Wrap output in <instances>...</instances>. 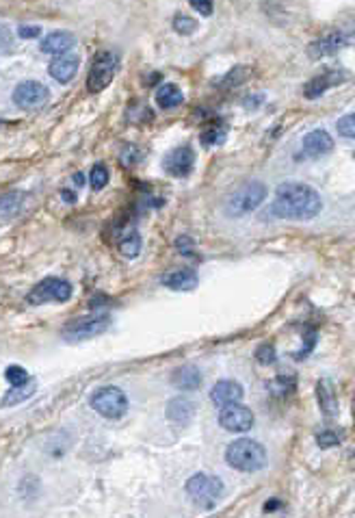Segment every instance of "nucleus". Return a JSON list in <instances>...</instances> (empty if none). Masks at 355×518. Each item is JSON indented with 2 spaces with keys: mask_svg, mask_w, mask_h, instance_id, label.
Masks as SVG:
<instances>
[{
  "mask_svg": "<svg viewBox=\"0 0 355 518\" xmlns=\"http://www.w3.org/2000/svg\"><path fill=\"white\" fill-rule=\"evenodd\" d=\"M175 249H178V254H182V256H193L195 254V241L191 236L182 234V236L175 239Z\"/></svg>",
  "mask_w": 355,
  "mask_h": 518,
  "instance_id": "31",
  "label": "nucleus"
},
{
  "mask_svg": "<svg viewBox=\"0 0 355 518\" xmlns=\"http://www.w3.org/2000/svg\"><path fill=\"white\" fill-rule=\"evenodd\" d=\"M353 417H355V399H353Z\"/></svg>",
  "mask_w": 355,
  "mask_h": 518,
  "instance_id": "41",
  "label": "nucleus"
},
{
  "mask_svg": "<svg viewBox=\"0 0 355 518\" xmlns=\"http://www.w3.org/2000/svg\"><path fill=\"white\" fill-rule=\"evenodd\" d=\"M323 209V200L310 184L304 182H284L275 191V202L271 213L288 221H308L314 219Z\"/></svg>",
  "mask_w": 355,
  "mask_h": 518,
  "instance_id": "1",
  "label": "nucleus"
},
{
  "mask_svg": "<svg viewBox=\"0 0 355 518\" xmlns=\"http://www.w3.org/2000/svg\"><path fill=\"white\" fill-rule=\"evenodd\" d=\"M210 399L219 408L230 406V404H239L243 399V386L239 382H234V379H221V382H217L212 386Z\"/></svg>",
  "mask_w": 355,
  "mask_h": 518,
  "instance_id": "13",
  "label": "nucleus"
},
{
  "mask_svg": "<svg viewBox=\"0 0 355 518\" xmlns=\"http://www.w3.org/2000/svg\"><path fill=\"white\" fill-rule=\"evenodd\" d=\"M117 68H120V59H117V54L110 50H100L91 63V70L87 76V89L91 94H100L102 89H106L113 83Z\"/></svg>",
  "mask_w": 355,
  "mask_h": 518,
  "instance_id": "7",
  "label": "nucleus"
},
{
  "mask_svg": "<svg viewBox=\"0 0 355 518\" xmlns=\"http://www.w3.org/2000/svg\"><path fill=\"white\" fill-rule=\"evenodd\" d=\"M108 178H110L108 167L104 163H96L91 167V174H89V184H91L93 191H102L108 184Z\"/></svg>",
  "mask_w": 355,
  "mask_h": 518,
  "instance_id": "26",
  "label": "nucleus"
},
{
  "mask_svg": "<svg viewBox=\"0 0 355 518\" xmlns=\"http://www.w3.org/2000/svg\"><path fill=\"white\" fill-rule=\"evenodd\" d=\"M225 462L241 473H258L267 467V451L252 438H239L227 444Z\"/></svg>",
  "mask_w": 355,
  "mask_h": 518,
  "instance_id": "2",
  "label": "nucleus"
},
{
  "mask_svg": "<svg viewBox=\"0 0 355 518\" xmlns=\"http://www.w3.org/2000/svg\"><path fill=\"white\" fill-rule=\"evenodd\" d=\"M171 26H173L175 33H180V35H191V33L197 29V22H195L193 18H189V16H175Z\"/></svg>",
  "mask_w": 355,
  "mask_h": 518,
  "instance_id": "28",
  "label": "nucleus"
},
{
  "mask_svg": "<svg viewBox=\"0 0 355 518\" xmlns=\"http://www.w3.org/2000/svg\"><path fill=\"white\" fill-rule=\"evenodd\" d=\"M267 198V186L258 180L247 182L239 191H234L225 202V213L230 217H243L252 211H256Z\"/></svg>",
  "mask_w": 355,
  "mask_h": 518,
  "instance_id": "5",
  "label": "nucleus"
},
{
  "mask_svg": "<svg viewBox=\"0 0 355 518\" xmlns=\"http://www.w3.org/2000/svg\"><path fill=\"white\" fill-rule=\"evenodd\" d=\"M275 358H277V354H275V349H273L271 345H260V347L256 349V360H258L260 364H273Z\"/></svg>",
  "mask_w": 355,
  "mask_h": 518,
  "instance_id": "33",
  "label": "nucleus"
},
{
  "mask_svg": "<svg viewBox=\"0 0 355 518\" xmlns=\"http://www.w3.org/2000/svg\"><path fill=\"white\" fill-rule=\"evenodd\" d=\"M195 167V154L189 146H180L171 150L165 159H163V169L173 176V178H185L193 171Z\"/></svg>",
  "mask_w": 355,
  "mask_h": 518,
  "instance_id": "11",
  "label": "nucleus"
},
{
  "mask_svg": "<svg viewBox=\"0 0 355 518\" xmlns=\"http://www.w3.org/2000/svg\"><path fill=\"white\" fill-rule=\"evenodd\" d=\"M61 198H63L66 202H76V193H72L70 189H63V191H61Z\"/></svg>",
  "mask_w": 355,
  "mask_h": 518,
  "instance_id": "39",
  "label": "nucleus"
},
{
  "mask_svg": "<svg viewBox=\"0 0 355 518\" xmlns=\"http://www.w3.org/2000/svg\"><path fill=\"white\" fill-rule=\"evenodd\" d=\"M20 37H24V39H35V37H39L41 35V29L39 26H20Z\"/></svg>",
  "mask_w": 355,
  "mask_h": 518,
  "instance_id": "38",
  "label": "nucleus"
},
{
  "mask_svg": "<svg viewBox=\"0 0 355 518\" xmlns=\"http://www.w3.org/2000/svg\"><path fill=\"white\" fill-rule=\"evenodd\" d=\"M72 284L63 278H43L41 282H37L29 295H26V302L31 306H41V304H50V302H58V304H63V302H70L72 297Z\"/></svg>",
  "mask_w": 355,
  "mask_h": 518,
  "instance_id": "6",
  "label": "nucleus"
},
{
  "mask_svg": "<svg viewBox=\"0 0 355 518\" xmlns=\"http://www.w3.org/2000/svg\"><path fill=\"white\" fill-rule=\"evenodd\" d=\"M122 165H126V167H130V165H135L137 161H139V150L135 148V146H126L124 150H122Z\"/></svg>",
  "mask_w": 355,
  "mask_h": 518,
  "instance_id": "36",
  "label": "nucleus"
},
{
  "mask_svg": "<svg viewBox=\"0 0 355 518\" xmlns=\"http://www.w3.org/2000/svg\"><path fill=\"white\" fill-rule=\"evenodd\" d=\"M37 391V384L33 379L20 384V386H11V391L5 393L3 402H0V408H14L18 404H24L26 399H31Z\"/></svg>",
  "mask_w": 355,
  "mask_h": 518,
  "instance_id": "22",
  "label": "nucleus"
},
{
  "mask_svg": "<svg viewBox=\"0 0 355 518\" xmlns=\"http://www.w3.org/2000/svg\"><path fill=\"white\" fill-rule=\"evenodd\" d=\"M156 102L160 109H175L185 102V94L182 89L173 85V83H165L158 91H156Z\"/></svg>",
  "mask_w": 355,
  "mask_h": 518,
  "instance_id": "23",
  "label": "nucleus"
},
{
  "mask_svg": "<svg viewBox=\"0 0 355 518\" xmlns=\"http://www.w3.org/2000/svg\"><path fill=\"white\" fill-rule=\"evenodd\" d=\"M346 79V74L344 72H340V70H325L323 74H319L317 79H312L308 85H306V89H304V94H306V98H319V96H323L329 87H336L338 83H342Z\"/></svg>",
  "mask_w": 355,
  "mask_h": 518,
  "instance_id": "15",
  "label": "nucleus"
},
{
  "mask_svg": "<svg viewBox=\"0 0 355 518\" xmlns=\"http://www.w3.org/2000/svg\"><path fill=\"white\" fill-rule=\"evenodd\" d=\"M78 66H81V59L76 54H70V52H63V54H56L50 66H48V72L50 76L56 81V83H70L76 72H78Z\"/></svg>",
  "mask_w": 355,
  "mask_h": 518,
  "instance_id": "12",
  "label": "nucleus"
},
{
  "mask_svg": "<svg viewBox=\"0 0 355 518\" xmlns=\"http://www.w3.org/2000/svg\"><path fill=\"white\" fill-rule=\"evenodd\" d=\"M223 137H225V126H217V124H212V126L208 128V131L202 133V144H204V146H215V144L223 141Z\"/></svg>",
  "mask_w": 355,
  "mask_h": 518,
  "instance_id": "29",
  "label": "nucleus"
},
{
  "mask_svg": "<svg viewBox=\"0 0 355 518\" xmlns=\"http://www.w3.org/2000/svg\"><path fill=\"white\" fill-rule=\"evenodd\" d=\"M247 76H249V70L247 68H234L232 74L225 76V83H230V87H236V85H241Z\"/></svg>",
  "mask_w": 355,
  "mask_h": 518,
  "instance_id": "35",
  "label": "nucleus"
},
{
  "mask_svg": "<svg viewBox=\"0 0 355 518\" xmlns=\"http://www.w3.org/2000/svg\"><path fill=\"white\" fill-rule=\"evenodd\" d=\"M89 406L104 419L120 421L128 412V397L122 388L117 386H102L89 397Z\"/></svg>",
  "mask_w": 355,
  "mask_h": 518,
  "instance_id": "4",
  "label": "nucleus"
},
{
  "mask_svg": "<svg viewBox=\"0 0 355 518\" xmlns=\"http://www.w3.org/2000/svg\"><path fill=\"white\" fill-rule=\"evenodd\" d=\"M197 274L193 269H173L160 278V284L171 291H193L197 287Z\"/></svg>",
  "mask_w": 355,
  "mask_h": 518,
  "instance_id": "18",
  "label": "nucleus"
},
{
  "mask_svg": "<svg viewBox=\"0 0 355 518\" xmlns=\"http://www.w3.org/2000/svg\"><path fill=\"white\" fill-rule=\"evenodd\" d=\"M189 3H191V7H193L197 14H202L204 18L212 16V0H189Z\"/></svg>",
  "mask_w": 355,
  "mask_h": 518,
  "instance_id": "37",
  "label": "nucleus"
},
{
  "mask_svg": "<svg viewBox=\"0 0 355 518\" xmlns=\"http://www.w3.org/2000/svg\"><path fill=\"white\" fill-rule=\"evenodd\" d=\"M317 399H319V406H321V412L331 419L338 414V399H336V391L329 379H319L317 384Z\"/></svg>",
  "mask_w": 355,
  "mask_h": 518,
  "instance_id": "21",
  "label": "nucleus"
},
{
  "mask_svg": "<svg viewBox=\"0 0 355 518\" xmlns=\"http://www.w3.org/2000/svg\"><path fill=\"white\" fill-rule=\"evenodd\" d=\"M171 384L180 391H197L202 386V371L195 364H182L171 373Z\"/></svg>",
  "mask_w": 355,
  "mask_h": 518,
  "instance_id": "17",
  "label": "nucleus"
},
{
  "mask_svg": "<svg viewBox=\"0 0 355 518\" xmlns=\"http://www.w3.org/2000/svg\"><path fill=\"white\" fill-rule=\"evenodd\" d=\"M349 44V37L344 33H329V35H323L319 37L317 41H312L308 46V54L310 59H321V56H329L334 52H338L342 46Z\"/></svg>",
  "mask_w": 355,
  "mask_h": 518,
  "instance_id": "14",
  "label": "nucleus"
},
{
  "mask_svg": "<svg viewBox=\"0 0 355 518\" xmlns=\"http://www.w3.org/2000/svg\"><path fill=\"white\" fill-rule=\"evenodd\" d=\"M294 388V379L292 377H277V379H273V384H271V391H273V395H284V391H292Z\"/></svg>",
  "mask_w": 355,
  "mask_h": 518,
  "instance_id": "32",
  "label": "nucleus"
},
{
  "mask_svg": "<svg viewBox=\"0 0 355 518\" xmlns=\"http://www.w3.org/2000/svg\"><path fill=\"white\" fill-rule=\"evenodd\" d=\"M334 150V139L327 131H312L304 137V152L312 159L317 156H323V154H329Z\"/></svg>",
  "mask_w": 355,
  "mask_h": 518,
  "instance_id": "19",
  "label": "nucleus"
},
{
  "mask_svg": "<svg viewBox=\"0 0 355 518\" xmlns=\"http://www.w3.org/2000/svg\"><path fill=\"white\" fill-rule=\"evenodd\" d=\"M76 44V37L70 31H52L50 35L43 37L41 41V52L46 54H63L72 50Z\"/></svg>",
  "mask_w": 355,
  "mask_h": 518,
  "instance_id": "20",
  "label": "nucleus"
},
{
  "mask_svg": "<svg viewBox=\"0 0 355 518\" xmlns=\"http://www.w3.org/2000/svg\"><path fill=\"white\" fill-rule=\"evenodd\" d=\"M14 104H18L20 109H41L48 104L50 100V91L46 85H41L39 81H24L14 89Z\"/></svg>",
  "mask_w": 355,
  "mask_h": 518,
  "instance_id": "9",
  "label": "nucleus"
},
{
  "mask_svg": "<svg viewBox=\"0 0 355 518\" xmlns=\"http://www.w3.org/2000/svg\"><path fill=\"white\" fill-rule=\"evenodd\" d=\"M120 251L126 258H137L141 254V236L137 230H130V234L120 241Z\"/></svg>",
  "mask_w": 355,
  "mask_h": 518,
  "instance_id": "25",
  "label": "nucleus"
},
{
  "mask_svg": "<svg viewBox=\"0 0 355 518\" xmlns=\"http://www.w3.org/2000/svg\"><path fill=\"white\" fill-rule=\"evenodd\" d=\"M193 414H195V404L187 397H175L167 404V419L178 427H187Z\"/></svg>",
  "mask_w": 355,
  "mask_h": 518,
  "instance_id": "16",
  "label": "nucleus"
},
{
  "mask_svg": "<svg viewBox=\"0 0 355 518\" xmlns=\"http://www.w3.org/2000/svg\"><path fill=\"white\" fill-rule=\"evenodd\" d=\"M110 314L106 310H98L93 314H87V317H78L74 321H70L68 326L63 328L61 337L63 341L68 343H85V341H91L100 334H104L110 326Z\"/></svg>",
  "mask_w": 355,
  "mask_h": 518,
  "instance_id": "3",
  "label": "nucleus"
},
{
  "mask_svg": "<svg viewBox=\"0 0 355 518\" xmlns=\"http://www.w3.org/2000/svg\"><path fill=\"white\" fill-rule=\"evenodd\" d=\"M317 442H319V447L321 449H329V447H334V444H338L340 442V436L336 434V432H321L319 436H317Z\"/></svg>",
  "mask_w": 355,
  "mask_h": 518,
  "instance_id": "34",
  "label": "nucleus"
},
{
  "mask_svg": "<svg viewBox=\"0 0 355 518\" xmlns=\"http://www.w3.org/2000/svg\"><path fill=\"white\" fill-rule=\"evenodd\" d=\"M20 206H22V193L20 191H9V193H3V196H0V215L3 217L18 213Z\"/></svg>",
  "mask_w": 355,
  "mask_h": 518,
  "instance_id": "24",
  "label": "nucleus"
},
{
  "mask_svg": "<svg viewBox=\"0 0 355 518\" xmlns=\"http://www.w3.org/2000/svg\"><path fill=\"white\" fill-rule=\"evenodd\" d=\"M5 377H7V382H9L11 386H20V384H24V382H29V379H31V377H29V373H26V369H22V367H18V364L7 367Z\"/></svg>",
  "mask_w": 355,
  "mask_h": 518,
  "instance_id": "30",
  "label": "nucleus"
},
{
  "mask_svg": "<svg viewBox=\"0 0 355 518\" xmlns=\"http://www.w3.org/2000/svg\"><path fill=\"white\" fill-rule=\"evenodd\" d=\"M187 494L191 501L200 503L202 507H215L217 501L223 497V482L215 475H206V473H197L187 482Z\"/></svg>",
  "mask_w": 355,
  "mask_h": 518,
  "instance_id": "8",
  "label": "nucleus"
},
{
  "mask_svg": "<svg viewBox=\"0 0 355 518\" xmlns=\"http://www.w3.org/2000/svg\"><path fill=\"white\" fill-rule=\"evenodd\" d=\"M219 425L227 432H249L254 427V412L241 404H230L219 410Z\"/></svg>",
  "mask_w": 355,
  "mask_h": 518,
  "instance_id": "10",
  "label": "nucleus"
},
{
  "mask_svg": "<svg viewBox=\"0 0 355 518\" xmlns=\"http://www.w3.org/2000/svg\"><path fill=\"white\" fill-rule=\"evenodd\" d=\"M336 131H338V135L344 137V139H355V113L340 117L338 124H336Z\"/></svg>",
  "mask_w": 355,
  "mask_h": 518,
  "instance_id": "27",
  "label": "nucleus"
},
{
  "mask_svg": "<svg viewBox=\"0 0 355 518\" xmlns=\"http://www.w3.org/2000/svg\"><path fill=\"white\" fill-rule=\"evenodd\" d=\"M282 505V501H277V499H271L267 505H264V512H271V509H275V507H279Z\"/></svg>",
  "mask_w": 355,
  "mask_h": 518,
  "instance_id": "40",
  "label": "nucleus"
}]
</instances>
